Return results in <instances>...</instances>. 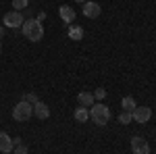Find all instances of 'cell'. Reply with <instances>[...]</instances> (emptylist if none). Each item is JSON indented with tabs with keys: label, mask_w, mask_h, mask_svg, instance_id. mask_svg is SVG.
<instances>
[{
	"label": "cell",
	"mask_w": 156,
	"mask_h": 154,
	"mask_svg": "<svg viewBox=\"0 0 156 154\" xmlns=\"http://www.w3.org/2000/svg\"><path fill=\"white\" fill-rule=\"evenodd\" d=\"M0 52H2V44H0Z\"/></svg>",
	"instance_id": "obj_22"
},
{
	"label": "cell",
	"mask_w": 156,
	"mask_h": 154,
	"mask_svg": "<svg viewBox=\"0 0 156 154\" xmlns=\"http://www.w3.org/2000/svg\"><path fill=\"white\" fill-rule=\"evenodd\" d=\"M12 152L15 154H29V150H27V146H25V144H15V148H12Z\"/></svg>",
	"instance_id": "obj_17"
},
{
	"label": "cell",
	"mask_w": 156,
	"mask_h": 154,
	"mask_svg": "<svg viewBox=\"0 0 156 154\" xmlns=\"http://www.w3.org/2000/svg\"><path fill=\"white\" fill-rule=\"evenodd\" d=\"M23 15L19 11H11V13H6L4 15V19H2V23H4V27H12V29H21V25H23Z\"/></svg>",
	"instance_id": "obj_4"
},
{
	"label": "cell",
	"mask_w": 156,
	"mask_h": 154,
	"mask_svg": "<svg viewBox=\"0 0 156 154\" xmlns=\"http://www.w3.org/2000/svg\"><path fill=\"white\" fill-rule=\"evenodd\" d=\"M34 115H36L37 119H42V121H44V119H48L50 117L48 104H44V102H40V100H37L36 104H34Z\"/></svg>",
	"instance_id": "obj_10"
},
{
	"label": "cell",
	"mask_w": 156,
	"mask_h": 154,
	"mask_svg": "<svg viewBox=\"0 0 156 154\" xmlns=\"http://www.w3.org/2000/svg\"><path fill=\"white\" fill-rule=\"evenodd\" d=\"M131 121H133V117H131L129 110H123V113L119 115V123H121V125H129Z\"/></svg>",
	"instance_id": "obj_15"
},
{
	"label": "cell",
	"mask_w": 156,
	"mask_h": 154,
	"mask_svg": "<svg viewBox=\"0 0 156 154\" xmlns=\"http://www.w3.org/2000/svg\"><path fill=\"white\" fill-rule=\"evenodd\" d=\"M12 148H15V144H12V140L9 138V133H0V152L2 154H9L12 152Z\"/></svg>",
	"instance_id": "obj_9"
},
{
	"label": "cell",
	"mask_w": 156,
	"mask_h": 154,
	"mask_svg": "<svg viewBox=\"0 0 156 154\" xmlns=\"http://www.w3.org/2000/svg\"><path fill=\"white\" fill-rule=\"evenodd\" d=\"M87 119H90V108H87V106H81V104H79V106L75 108V121H79V123H85Z\"/></svg>",
	"instance_id": "obj_12"
},
{
	"label": "cell",
	"mask_w": 156,
	"mask_h": 154,
	"mask_svg": "<svg viewBox=\"0 0 156 154\" xmlns=\"http://www.w3.org/2000/svg\"><path fill=\"white\" fill-rule=\"evenodd\" d=\"M21 31H23V36L29 42H40L44 38V27H42V21H37V19H27V21H23Z\"/></svg>",
	"instance_id": "obj_1"
},
{
	"label": "cell",
	"mask_w": 156,
	"mask_h": 154,
	"mask_svg": "<svg viewBox=\"0 0 156 154\" xmlns=\"http://www.w3.org/2000/svg\"><path fill=\"white\" fill-rule=\"evenodd\" d=\"M37 100V94H34V92H29V94H25V102H29V104H36Z\"/></svg>",
	"instance_id": "obj_18"
},
{
	"label": "cell",
	"mask_w": 156,
	"mask_h": 154,
	"mask_svg": "<svg viewBox=\"0 0 156 154\" xmlns=\"http://www.w3.org/2000/svg\"><path fill=\"white\" fill-rule=\"evenodd\" d=\"M90 117L92 121L100 125V127H104L108 121H110V108L106 104H102V102H94L92 106H90Z\"/></svg>",
	"instance_id": "obj_2"
},
{
	"label": "cell",
	"mask_w": 156,
	"mask_h": 154,
	"mask_svg": "<svg viewBox=\"0 0 156 154\" xmlns=\"http://www.w3.org/2000/svg\"><path fill=\"white\" fill-rule=\"evenodd\" d=\"M131 117L135 123H148L150 121V117H152V110L148 106H135L131 110Z\"/></svg>",
	"instance_id": "obj_6"
},
{
	"label": "cell",
	"mask_w": 156,
	"mask_h": 154,
	"mask_svg": "<svg viewBox=\"0 0 156 154\" xmlns=\"http://www.w3.org/2000/svg\"><path fill=\"white\" fill-rule=\"evenodd\" d=\"M100 13H102V9L98 2H83V15L87 19H96V17H100Z\"/></svg>",
	"instance_id": "obj_7"
},
{
	"label": "cell",
	"mask_w": 156,
	"mask_h": 154,
	"mask_svg": "<svg viewBox=\"0 0 156 154\" xmlns=\"http://www.w3.org/2000/svg\"><path fill=\"white\" fill-rule=\"evenodd\" d=\"M131 152L133 154H150V144L146 142L144 138L133 135L131 138Z\"/></svg>",
	"instance_id": "obj_5"
},
{
	"label": "cell",
	"mask_w": 156,
	"mask_h": 154,
	"mask_svg": "<svg viewBox=\"0 0 156 154\" xmlns=\"http://www.w3.org/2000/svg\"><path fill=\"white\" fill-rule=\"evenodd\" d=\"M69 40H73V42H79V40H83V27H79V25H73L71 29H69Z\"/></svg>",
	"instance_id": "obj_13"
},
{
	"label": "cell",
	"mask_w": 156,
	"mask_h": 154,
	"mask_svg": "<svg viewBox=\"0 0 156 154\" xmlns=\"http://www.w3.org/2000/svg\"><path fill=\"white\" fill-rule=\"evenodd\" d=\"M75 2H81V4H83V2H85V0H75Z\"/></svg>",
	"instance_id": "obj_21"
},
{
	"label": "cell",
	"mask_w": 156,
	"mask_h": 154,
	"mask_svg": "<svg viewBox=\"0 0 156 154\" xmlns=\"http://www.w3.org/2000/svg\"><path fill=\"white\" fill-rule=\"evenodd\" d=\"M31 115H34V104H29V102H25V100H21V102H17L15 104V108H12V119L15 121H27V119H31Z\"/></svg>",
	"instance_id": "obj_3"
},
{
	"label": "cell",
	"mask_w": 156,
	"mask_h": 154,
	"mask_svg": "<svg viewBox=\"0 0 156 154\" xmlns=\"http://www.w3.org/2000/svg\"><path fill=\"white\" fill-rule=\"evenodd\" d=\"M58 15H60V19H62L65 23H73V21H75V15H77V13L73 11L71 6L62 4V6H58Z\"/></svg>",
	"instance_id": "obj_8"
},
{
	"label": "cell",
	"mask_w": 156,
	"mask_h": 154,
	"mask_svg": "<svg viewBox=\"0 0 156 154\" xmlns=\"http://www.w3.org/2000/svg\"><path fill=\"white\" fill-rule=\"evenodd\" d=\"M94 98H96V100H104V98H106V90H104V88H98L96 92H94Z\"/></svg>",
	"instance_id": "obj_19"
},
{
	"label": "cell",
	"mask_w": 156,
	"mask_h": 154,
	"mask_svg": "<svg viewBox=\"0 0 156 154\" xmlns=\"http://www.w3.org/2000/svg\"><path fill=\"white\" fill-rule=\"evenodd\" d=\"M121 104H123V110H129V113H131L133 108L137 106V104H135V100H133L131 96H125V98H123V102H121Z\"/></svg>",
	"instance_id": "obj_14"
},
{
	"label": "cell",
	"mask_w": 156,
	"mask_h": 154,
	"mask_svg": "<svg viewBox=\"0 0 156 154\" xmlns=\"http://www.w3.org/2000/svg\"><path fill=\"white\" fill-rule=\"evenodd\" d=\"M12 9L21 13L23 9H27V0H12Z\"/></svg>",
	"instance_id": "obj_16"
},
{
	"label": "cell",
	"mask_w": 156,
	"mask_h": 154,
	"mask_svg": "<svg viewBox=\"0 0 156 154\" xmlns=\"http://www.w3.org/2000/svg\"><path fill=\"white\" fill-rule=\"evenodd\" d=\"M4 36V27H0V38Z\"/></svg>",
	"instance_id": "obj_20"
},
{
	"label": "cell",
	"mask_w": 156,
	"mask_h": 154,
	"mask_svg": "<svg viewBox=\"0 0 156 154\" xmlns=\"http://www.w3.org/2000/svg\"><path fill=\"white\" fill-rule=\"evenodd\" d=\"M77 100H79V104H81V106H87V108L96 102L94 94H90V92H81V94H77Z\"/></svg>",
	"instance_id": "obj_11"
}]
</instances>
